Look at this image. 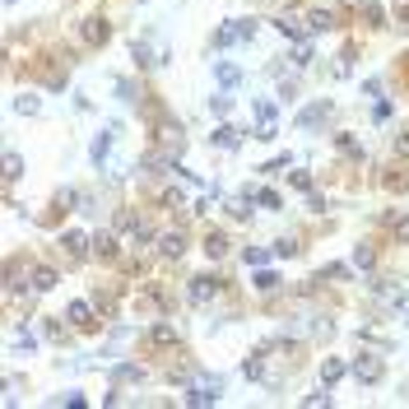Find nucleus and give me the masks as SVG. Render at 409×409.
<instances>
[{"label": "nucleus", "instance_id": "nucleus-1", "mask_svg": "<svg viewBox=\"0 0 409 409\" xmlns=\"http://www.w3.org/2000/svg\"><path fill=\"white\" fill-rule=\"evenodd\" d=\"M56 247L70 256V266H79V261H89V256H93V237H84L79 228H66L61 237H56Z\"/></svg>", "mask_w": 409, "mask_h": 409}, {"label": "nucleus", "instance_id": "nucleus-2", "mask_svg": "<svg viewBox=\"0 0 409 409\" xmlns=\"http://www.w3.org/2000/svg\"><path fill=\"white\" fill-rule=\"evenodd\" d=\"M349 372H354L358 381H363V386H377V381L386 377V363H381V358H377V354H358Z\"/></svg>", "mask_w": 409, "mask_h": 409}, {"label": "nucleus", "instance_id": "nucleus-3", "mask_svg": "<svg viewBox=\"0 0 409 409\" xmlns=\"http://www.w3.org/2000/svg\"><path fill=\"white\" fill-rule=\"evenodd\" d=\"M247 135H256V131H242V126L219 121V126H214V135H210V144H214V149H228V154H232V149H242Z\"/></svg>", "mask_w": 409, "mask_h": 409}, {"label": "nucleus", "instance_id": "nucleus-4", "mask_svg": "<svg viewBox=\"0 0 409 409\" xmlns=\"http://www.w3.org/2000/svg\"><path fill=\"white\" fill-rule=\"evenodd\" d=\"M93 261H102V266H117V261H121L117 232H98V237H93Z\"/></svg>", "mask_w": 409, "mask_h": 409}, {"label": "nucleus", "instance_id": "nucleus-5", "mask_svg": "<svg viewBox=\"0 0 409 409\" xmlns=\"http://www.w3.org/2000/svg\"><path fill=\"white\" fill-rule=\"evenodd\" d=\"M56 266H42V261H33V266H28V288H33V293H52L56 288Z\"/></svg>", "mask_w": 409, "mask_h": 409}, {"label": "nucleus", "instance_id": "nucleus-6", "mask_svg": "<svg viewBox=\"0 0 409 409\" xmlns=\"http://www.w3.org/2000/svg\"><path fill=\"white\" fill-rule=\"evenodd\" d=\"M326 117H331V98H321V102H312V107H302L298 117H293V121H298L302 131H316V126L326 121Z\"/></svg>", "mask_w": 409, "mask_h": 409}, {"label": "nucleus", "instance_id": "nucleus-7", "mask_svg": "<svg viewBox=\"0 0 409 409\" xmlns=\"http://www.w3.org/2000/svg\"><path fill=\"white\" fill-rule=\"evenodd\" d=\"M214 293H219V279H214V275H196V279H191V288H186V298L196 302V307H200V302H210Z\"/></svg>", "mask_w": 409, "mask_h": 409}, {"label": "nucleus", "instance_id": "nucleus-8", "mask_svg": "<svg viewBox=\"0 0 409 409\" xmlns=\"http://www.w3.org/2000/svg\"><path fill=\"white\" fill-rule=\"evenodd\" d=\"M66 321H70V326H79V331H93V326H98V321H93V302L75 298V302L66 307Z\"/></svg>", "mask_w": 409, "mask_h": 409}, {"label": "nucleus", "instance_id": "nucleus-9", "mask_svg": "<svg viewBox=\"0 0 409 409\" xmlns=\"http://www.w3.org/2000/svg\"><path fill=\"white\" fill-rule=\"evenodd\" d=\"M79 37H84V47H102L112 37V28H107V19H84L79 23Z\"/></svg>", "mask_w": 409, "mask_h": 409}, {"label": "nucleus", "instance_id": "nucleus-10", "mask_svg": "<svg viewBox=\"0 0 409 409\" xmlns=\"http://www.w3.org/2000/svg\"><path fill=\"white\" fill-rule=\"evenodd\" d=\"M182 400H186V405H219V400H223V381H210V386H191Z\"/></svg>", "mask_w": 409, "mask_h": 409}, {"label": "nucleus", "instance_id": "nucleus-11", "mask_svg": "<svg viewBox=\"0 0 409 409\" xmlns=\"http://www.w3.org/2000/svg\"><path fill=\"white\" fill-rule=\"evenodd\" d=\"M112 144H117V126H107V131H102L98 140H93V149H89V163H93V167H102V163H107Z\"/></svg>", "mask_w": 409, "mask_h": 409}, {"label": "nucleus", "instance_id": "nucleus-12", "mask_svg": "<svg viewBox=\"0 0 409 409\" xmlns=\"http://www.w3.org/2000/svg\"><path fill=\"white\" fill-rule=\"evenodd\" d=\"M214 84H219V89H237V84H242V70L232 66V61H214Z\"/></svg>", "mask_w": 409, "mask_h": 409}, {"label": "nucleus", "instance_id": "nucleus-13", "mask_svg": "<svg viewBox=\"0 0 409 409\" xmlns=\"http://www.w3.org/2000/svg\"><path fill=\"white\" fill-rule=\"evenodd\" d=\"M144 344H149V349H163V344H177V331H172L167 321H158V326H149V331H144Z\"/></svg>", "mask_w": 409, "mask_h": 409}, {"label": "nucleus", "instance_id": "nucleus-14", "mask_svg": "<svg viewBox=\"0 0 409 409\" xmlns=\"http://www.w3.org/2000/svg\"><path fill=\"white\" fill-rule=\"evenodd\" d=\"M158 251H163L167 261L186 256V232H163V237H158Z\"/></svg>", "mask_w": 409, "mask_h": 409}, {"label": "nucleus", "instance_id": "nucleus-15", "mask_svg": "<svg viewBox=\"0 0 409 409\" xmlns=\"http://www.w3.org/2000/svg\"><path fill=\"white\" fill-rule=\"evenodd\" d=\"M251 117H256V126H279V121H275V117H279V112H275V98H256V102H251Z\"/></svg>", "mask_w": 409, "mask_h": 409}, {"label": "nucleus", "instance_id": "nucleus-16", "mask_svg": "<svg viewBox=\"0 0 409 409\" xmlns=\"http://www.w3.org/2000/svg\"><path fill=\"white\" fill-rule=\"evenodd\" d=\"M344 372H349V367H344V358H326V363H321V386L335 391V381H340Z\"/></svg>", "mask_w": 409, "mask_h": 409}, {"label": "nucleus", "instance_id": "nucleus-17", "mask_svg": "<svg viewBox=\"0 0 409 409\" xmlns=\"http://www.w3.org/2000/svg\"><path fill=\"white\" fill-rule=\"evenodd\" d=\"M284 61H293V70H307L312 61H316V52H312V42H293V52H288Z\"/></svg>", "mask_w": 409, "mask_h": 409}, {"label": "nucleus", "instance_id": "nucleus-18", "mask_svg": "<svg viewBox=\"0 0 409 409\" xmlns=\"http://www.w3.org/2000/svg\"><path fill=\"white\" fill-rule=\"evenodd\" d=\"M19 177H23V154H19V149H5V182L14 186Z\"/></svg>", "mask_w": 409, "mask_h": 409}, {"label": "nucleus", "instance_id": "nucleus-19", "mask_svg": "<svg viewBox=\"0 0 409 409\" xmlns=\"http://www.w3.org/2000/svg\"><path fill=\"white\" fill-rule=\"evenodd\" d=\"M275 28L288 37V42H307V33H312L307 23H288V19H275Z\"/></svg>", "mask_w": 409, "mask_h": 409}, {"label": "nucleus", "instance_id": "nucleus-20", "mask_svg": "<svg viewBox=\"0 0 409 409\" xmlns=\"http://www.w3.org/2000/svg\"><path fill=\"white\" fill-rule=\"evenodd\" d=\"M363 19H367V28H386V10H381V0H367Z\"/></svg>", "mask_w": 409, "mask_h": 409}, {"label": "nucleus", "instance_id": "nucleus-21", "mask_svg": "<svg viewBox=\"0 0 409 409\" xmlns=\"http://www.w3.org/2000/svg\"><path fill=\"white\" fill-rule=\"evenodd\" d=\"M335 149H340L344 158H363V149H358V140H354L349 131H340V135H335Z\"/></svg>", "mask_w": 409, "mask_h": 409}, {"label": "nucleus", "instance_id": "nucleus-22", "mask_svg": "<svg viewBox=\"0 0 409 409\" xmlns=\"http://www.w3.org/2000/svg\"><path fill=\"white\" fill-rule=\"evenodd\" d=\"M14 112H23V117H37V112H42V98H37V93H19V98H14Z\"/></svg>", "mask_w": 409, "mask_h": 409}, {"label": "nucleus", "instance_id": "nucleus-23", "mask_svg": "<svg viewBox=\"0 0 409 409\" xmlns=\"http://www.w3.org/2000/svg\"><path fill=\"white\" fill-rule=\"evenodd\" d=\"M112 381H144V367H135V363H117V367H112Z\"/></svg>", "mask_w": 409, "mask_h": 409}, {"label": "nucleus", "instance_id": "nucleus-24", "mask_svg": "<svg viewBox=\"0 0 409 409\" xmlns=\"http://www.w3.org/2000/svg\"><path fill=\"white\" fill-rule=\"evenodd\" d=\"M307 28H312V33H326V28H335V14L312 10V14H307Z\"/></svg>", "mask_w": 409, "mask_h": 409}, {"label": "nucleus", "instance_id": "nucleus-25", "mask_svg": "<svg viewBox=\"0 0 409 409\" xmlns=\"http://www.w3.org/2000/svg\"><path fill=\"white\" fill-rule=\"evenodd\" d=\"M205 251H210V256H214V261H219V256H228V237H223V232H219V228H214V232H210V237H205Z\"/></svg>", "mask_w": 409, "mask_h": 409}, {"label": "nucleus", "instance_id": "nucleus-26", "mask_svg": "<svg viewBox=\"0 0 409 409\" xmlns=\"http://www.w3.org/2000/svg\"><path fill=\"white\" fill-rule=\"evenodd\" d=\"M251 284L261 288V293H275V288H279V275H275V270H256V275H251Z\"/></svg>", "mask_w": 409, "mask_h": 409}, {"label": "nucleus", "instance_id": "nucleus-27", "mask_svg": "<svg viewBox=\"0 0 409 409\" xmlns=\"http://www.w3.org/2000/svg\"><path fill=\"white\" fill-rule=\"evenodd\" d=\"M228 112H232V98H228V89H223V93H214V98H210V117H219V121H223Z\"/></svg>", "mask_w": 409, "mask_h": 409}, {"label": "nucleus", "instance_id": "nucleus-28", "mask_svg": "<svg viewBox=\"0 0 409 409\" xmlns=\"http://www.w3.org/2000/svg\"><path fill=\"white\" fill-rule=\"evenodd\" d=\"M256 205H261V210H279V205H284V196H279V191H270V186H261V191H256Z\"/></svg>", "mask_w": 409, "mask_h": 409}, {"label": "nucleus", "instance_id": "nucleus-29", "mask_svg": "<svg viewBox=\"0 0 409 409\" xmlns=\"http://www.w3.org/2000/svg\"><path fill=\"white\" fill-rule=\"evenodd\" d=\"M232 23V33H237V42H251L256 37V19H228Z\"/></svg>", "mask_w": 409, "mask_h": 409}, {"label": "nucleus", "instance_id": "nucleus-30", "mask_svg": "<svg viewBox=\"0 0 409 409\" xmlns=\"http://www.w3.org/2000/svg\"><path fill=\"white\" fill-rule=\"evenodd\" d=\"M270 256H275V251H266V247H247V251H242V261H247V266H266V261H270Z\"/></svg>", "mask_w": 409, "mask_h": 409}, {"label": "nucleus", "instance_id": "nucleus-31", "mask_svg": "<svg viewBox=\"0 0 409 409\" xmlns=\"http://www.w3.org/2000/svg\"><path fill=\"white\" fill-rule=\"evenodd\" d=\"M288 186H293V191H302V196H307V191H312V177H307V172H302V167H293V172H288Z\"/></svg>", "mask_w": 409, "mask_h": 409}, {"label": "nucleus", "instance_id": "nucleus-32", "mask_svg": "<svg viewBox=\"0 0 409 409\" xmlns=\"http://www.w3.org/2000/svg\"><path fill=\"white\" fill-rule=\"evenodd\" d=\"M14 354H37V335H28V331H23L19 340H14Z\"/></svg>", "mask_w": 409, "mask_h": 409}, {"label": "nucleus", "instance_id": "nucleus-33", "mask_svg": "<svg viewBox=\"0 0 409 409\" xmlns=\"http://www.w3.org/2000/svg\"><path fill=\"white\" fill-rule=\"evenodd\" d=\"M214 47H237V33H232V23H223L219 33H214Z\"/></svg>", "mask_w": 409, "mask_h": 409}, {"label": "nucleus", "instance_id": "nucleus-34", "mask_svg": "<svg viewBox=\"0 0 409 409\" xmlns=\"http://www.w3.org/2000/svg\"><path fill=\"white\" fill-rule=\"evenodd\" d=\"M298 89H302L298 79H279V98H284V102H293V98H298Z\"/></svg>", "mask_w": 409, "mask_h": 409}, {"label": "nucleus", "instance_id": "nucleus-35", "mask_svg": "<svg viewBox=\"0 0 409 409\" xmlns=\"http://www.w3.org/2000/svg\"><path fill=\"white\" fill-rule=\"evenodd\" d=\"M158 242V232L154 228H144V223H140V228H135V247H154Z\"/></svg>", "mask_w": 409, "mask_h": 409}, {"label": "nucleus", "instance_id": "nucleus-36", "mask_svg": "<svg viewBox=\"0 0 409 409\" xmlns=\"http://www.w3.org/2000/svg\"><path fill=\"white\" fill-rule=\"evenodd\" d=\"M256 140H261V144H275V140H279V126H256Z\"/></svg>", "mask_w": 409, "mask_h": 409}, {"label": "nucleus", "instance_id": "nucleus-37", "mask_svg": "<svg viewBox=\"0 0 409 409\" xmlns=\"http://www.w3.org/2000/svg\"><path fill=\"white\" fill-rule=\"evenodd\" d=\"M372 261H377V251H372V247H358V251H354V266H372Z\"/></svg>", "mask_w": 409, "mask_h": 409}, {"label": "nucleus", "instance_id": "nucleus-38", "mask_svg": "<svg viewBox=\"0 0 409 409\" xmlns=\"http://www.w3.org/2000/svg\"><path fill=\"white\" fill-rule=\"evenodd\" d=\"M307 210L312 214H326V196H321V191H307Z\"/></svg>", "mask_w": 409, "mask_h": 409}, {"label": "nucleus", "instance_id": "nucleus-39", "mask_svg": "<svg viewBox=\"0 0 409 409\" xmlns=\"http://www.w3.org/2000/svg\"><path fill=\"white\" fill-rule=\"evenodd\" d=\"M275 256H298V242H293V237H279V242H275Z\"/></svg>", "mask_w": 409, "mask_h": 409}, {"label": "nucleus", "instance_id": "nucleus-40", "mask_svg": "<svg viewBox=\"0 0 409 409\" xmlns=\"http://www.w3.org/2000/svg\"><path fill=\"white\" fill-rule=\"evenodd\" d=\"M331 386H321V391H312V396H302V405H331V396H326Z\"/></svg>", "mask_w": 409, "mask_h": 409}, {"label": "nucleus", "instance_id": "nucleus-41", "mask_svg": "<svg viewBox=\"0 0 409 409\" xmlns=\"http://www.w3.org/2000/svg\"><path fill=\"white\" fill-rule=\"evenodd\" d=\"M284 163H293V158H288V154H279V158H270V163L261 167V172H279V167H284Z\"/></svg>", "mask_w": 409, "mask_h": 409}, {"label": "nucleus", "instance_id": "nucleus-42", "mask_svg": "<svg viewBox=\"0 0 409 409\" xmlns=\"http://www.w3.org/2000/svg\"><path fill=\"white\" fill-rule=\"evenodd\" d=\"M396 154H409V135H396Z\"/></svg>", "mask_w": 409, "mask_h": 409}, {"label": "nucleus", "instance_id": "nucleus-43", "mask_svg": "<svg viewBox=\"0 0 409 409\" xmlns=\"http://www.w3.org/2000/svg\"><path fill=\"white\" fill-rule=\"evenodd\" d=\"M396 228H400V237H409V219H396Z\"/></svg>", "mask_w": 409, "mask_h": 409}, {"label": "nucleus", "instance_id": "nucleus-44", "mask_svg": "<svg viewBox=\"0 0 409 409\" xmlns=\"http://www.w3.org/2000/svg\"><path fill=\"white\" fill-rule=\"evenodd\" d=\"M396 14H400V23H409V0H405V5H400Z\"/></svg>", "mask_w": 409, "mask_h": 409}, {"label": "nucleus", "instance_id": "nucleus-45", "mask_svg": "<svg viewBox=\"0 0 409 409\" xmlns=\"http://www.w3.org/2000/svg\"><path fill=\"white\" fill-rule=\"evenodd\" d=\"M5 5H19V0H5Z\"/></svg>", "mask_w": 409, "mask_h": 409}]
</instances>
